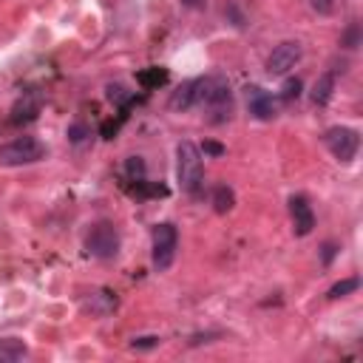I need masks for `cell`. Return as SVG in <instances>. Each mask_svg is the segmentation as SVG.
I'll use <instances>...</instances> for the list:
<instances>
[{
  "mask_svg": "<svg viewBox=\"0 0 363 363\" xmlns=\"http://www.w3.org/2000/svg\"><path fill=\"white\" fill-rule=\"evenodd\" d=\"M196 105H201L207 111V119L213 125L227 122L233 116V91H230V82L221 74L199 77L196 79Z\"/></svg>",
  "mask_w": 363,
  "mask_h": 363,
  "instance_id": "cell-1",
  "label": "cell"
},
{
  "mask_svg": "<svg viewBox=\"0 0 363 363\" xmlns=\"http://www.w3.org/2000/svg\"><path fill=\"white\" fill-rule=\"evenodd\" d=\"M176 176L184 193L199 196L204 184V162H201V150L193 142H182L176 147Z\"/></svg>",
  "mask_w": 363,
  "mask_h": 363,
  "instance_id": "cell-2",
  "label": "cell"
},
{
  "mask_svg": "<svg viewBox=\"0 0 363 363\" xmlns=\"http://www.w3.org/2000/svg\"><path fill=\"white\" fill-rule=\"evenodd\" d=\"M45 156V145L37 136H17L6 145H0V164L3 167H20V164H34Z\"/></svg>",
  "mask_w": 363,
  "mask_h": 363,
  "instance_id": "cell-3",
  "label": "cell"
},
{
  "mask_svg": "<svg viewBox=\"0 0 363 363\" xmlns=\"http://www.w3.org/2000/svg\"><path fill=\"white\" fill-rule=\"evenodd\" d=\"M85 250L94 258H102V261L116 258V252H119V233H116V227L108 224V221L94 224L91 233L85 235Z\"/></svg>",
  "mask_w": 363,
  "mask_h": 363,
  "instance_id": "cell-4",
  "label": "cell"
},
{
  "mask_svg": "<svg viewBox=\"0 0 363 363\" xmlns=\"http://www.w3.org/2000/svg\"><path fill=\"white\" fill-rule=\"evenodd\" d=\"M323 142H326V147L332 150V156H335L337 162L349 164V162L357 156L360 133H357L354 128H343V125H337V128H329V130L323 133Z\"/></svg>",
  "mask_w": 363,
  "mask_h": 363,
  "instance_id": "cell-5",
  "label": "cell"
},
{
  "mask_svg": "<svg viewBox=\"0 0 363 363\" xmlns=\"http://www.w3.org/2000/svg\"><path fill=\"white\" fill-rule=\"evenodd\" d=\"M176 250H179V233L173 224H156L153 227V267L159 272H164L173 258H176Z\"/></svg>",
  "mask_w": 363,
  "mask_h": 363,
  "instance_id": "cell-6",
  "label": "cell"
},
{
  "mask_svg": "<svg viewBox=\"0 0 363 363\" xmlns=\"http://www.w3.org/2000/svg\"><path fill=\"white\" fill-rule=\"evenodd\" d=\"M301 43H295V40H286V43H281V45H275L272 48V54L267 57V74H272V77H284L289 68H295V62L301 60Z\"/></svg>",
  "mask_w": 363,
  "mask_h": 363,
  "instance_id": "cell-7",
  "label": "cell"
},
{
  "mask_svg": "<svg viewBox=\"0 0 363 363\" xmlns=\"http://www.w3.org/2000/svg\"><path fill=\"white\" fill-rule=\"evenodd\" d=\"M247 108L255 119L261 122H269L278 116V105H275V96L258 85H247Z\"/></svg>",
  "mask_w": 363,
  "mask_h": 363,
  "instance_id": "cell-8",
  "label": "cell"
},
{
  "mask_svg": "<svg viewBox=\"0 0 363 363\" xmlns=\"http://www.w3.org/2000/svg\"><path fill=\"white\" fill-rule=\"evenodd\" d=\"M289 216H292V230L295 235H309L315 227V213L306 201V196H292L289 199Z\"/></svg>",
  "mask_w": 363,
  "mask_h": 363,
  "instance_id": "cell-9",
  "label": "cell"
},
{
  "mask_svg": "<svg viewBox=\"0 0 363 363\" xmlns=\"http://www.w3.org/2000/svg\"><path fill=\"white\" fill-rule=\"evenodd\" d=\"M40 108H43V96H40L37 91H26V94L17 99V105L11 108V116H9V122H11V125H23V122H31V119H37Z\"/></svg>",
  "mask_w": 363,
  "mask_h": 363,
  "instance_id": "cell-10",
  "label": "cell"
},
{
  "mask_svg": "<svg viewBox=\"0 0 363 363\" xmlns=\"http://www.w3.org/2000/svg\"><path fill=\"white\" fill-rule=\"evenodd\" d=\"M88 295L91 298H82L85 312H91V315H111L116 309V295L111 289H94Z\"/></svg>",
  "mask_w": 363,
  "mask_h": 363,
  "instance_id": "cell-11",
  "label": "cell"
},
{
  "mask_svg": "<svg viewBox=\"0 0 363 363\" xmlns=\"http://www.w3.org/2000/svg\"><path fill=\"white\" fill-rule=\"evenodd\" d=\"M196 105V79H187L182 82L173 94H170V108L173 111H187Z\"/></svg>",
  "mask_w": 363,
  "mask_h": 363,
  "instance_id": "cell-12",
  "label": "cell"
},
{
  "mask_svg": "<svg viewBox=\"0 0 363 363\" xmlns=\"http://www.w3.org/2000/svg\"><path fill=\"white\" fill-rule=\"evenodd\" d=\"M332 91H335V74L326 71V74H320L318 82L312 85V94H309L312 105H326V102L332 99Z\"/></svg>",
  "mask_w": 363,
  "mask_h": 363,
  "instance_id": "cell-13",
  "label": "cell"
},
{
  "mask_svg": "<svg viewBox=\"0 0 363 363\" xmlns=\"http://www.w3.org/2000/svg\"><path fill=\"white\" fill-rule=\"evenodd\" d=\"M28 354L26 343L17 337H0V363H17Z\"/></svg>",
  "mask_w": 363,
  "mask_h": 363,
  "instance_id": "cell-14",
  "label": "cell"
},
{
  "mask_svg": "<svg viewBox=\"0 0 363 363\" xmlns=\"http://www.w3.org/2000/svg\"><path fill=\"white\" fill-rule=\"evenodd\" d=\"M136 82L145 88V91H153V88H159V85H164L167 82V68H145V71H139L136 74Z\"/></svg>",
  "mask_w": 363,
  "mask_h": 363,
  "instance_id": "cell-15",
  "label": "cell"
},
{
  "mask_svg": "<svg viewBox=\"0 0 363 363\" xmlns=\"http://www.w3.org/2000/svg\"><path fill=\"white\" fill-rule=\"evenodd\" d=\"M133 196L139 199H147V196H167V187L164 184H156V182H147V179H136L133 187H130Z\"/></svg>",
  "mask_w": 363,
  "mask_h": 363,
  "instance_id": "cell-16",
  "label": "cell"
},
{
  "mask_svg": "<svg viewBox=\"0 0 363 363\" xmlns=\"http://www.w3.org/2000/svg\"><path fill=\"white\" fill-rule=\"evenodd\" d=\"M233 204H235L233 190L227 184H218L213 190V207H216V213H227V210H233Z\"/></svg>",
  "mask_w": 363,
  "mask_h": 363,
  "instance_id": "cell-17",
  "label": "cell"
},
{
  "mask_svg": "<svg viewBox=\"0 0 363 363\" xmlns=\"http://www.w3.org/2000/svg\"><path fill=\"white\" fill-rule=\"evenodd\" d=\"M360 286V278H343V281H337L329 292H326V298H332V301H337V298H346L349 292H354Z\"/></svg>",
  "mask_w": 363,
  "mask_h": 363,
  "instance_id": "cell-18",
  "label": "cell"
},
{
  "mask_svg": "<svg viewBox=\"0 0 363 363\" xmlns=\"http://www.w3.org/2000/svg\"><path fill=\"white\" fill-rule=\"evenodd\" d=\"M125 170H128V179H130V182L145 179V162H142V156H130L128 164H125Z\"/></svg>",
  "mask_w": 363,
  "mask_h": 363,
  "instance_id": "cell-19",
  "label": "cell"
},
{
  "mask_svg": "<svg viewBox=\"0 0 363 363\" xmlns=\"http://www.w3.org/2000/svg\"><path fill=\"white\" fill-rule=\"evenodd\" d=\"M281 96H284V102H292V99H298V96H301V79H298V77H289V79L284 82V91H281Z\"/></svg>",
  "mask_w": 363,
  "mask_h": 363,
  "instance_id": "cell-20",
  "label": "cell"
},
{
  "mask_svg": "<svg viewBox=\"0 0 363 363\" xmlns=\"http://www.w3.org/2000/svg\"><path fill=\"white\" fill-rule=\"evenodd\" d=\"M357 43H360V26H357V23H352V26H349V31L343 34L340 45H346V48H357Z\"/></svg>",
  "mask_w": 363,
  "mask_h": 363,
  "instance_id": "cell-21",
  "label": "cell"
},
{
  "mask_svg": "<svg viewBox=\"0 0 363 363\" xmlns=\"http://www.w3.org/2000/svg\"><path fill=\"white\" fill-rule=\"evenodd\" d=\"M133 349H153V346H159V337L156 335H142V337H133V343H130Z\"/></svg>",
  "mask_w": 363,
  "mask_h": 363,
  "instance_id": "cell-22",
  "label": "cell"
},
{
  "mask_svg": "<svg viewBox=\"0 0 363 363\" xmlns=\"http://www.w3.org/2000/svg\"><path fill=\"white\" fill-rule=\"evenodd\" d=\"M88 133H91V130H88V128H85V125H79V122H77V125H71V128H68V139H71V142H74V145H79V142H82V139H85V136H88Z\"/></svg>",
  "mask_w": 363,
  "mask_h": 363,
  "instance_id": "cell-23",
  "label": "cell"
},
{
  "mask_svg": "<svg viewBox=\"0 0 363 363\" xmlns=\"http://www.w3.org/2000/svg\"><path fill=\"white\" fill-rule=\"evenodd\" d=\"M309 6H312L318 14H332V11H335V0H309Z\"/></svg>",
  "mask_w": 363,
  "mask_h": 363,
  "instance_id": "cell-24",
  "label": "cell"
},
{
  "mask_svg": "<svg viewBox=\"0 0 363 363\" xmlns=\"http://www.w3.org/2000/svg\"><path fill=\"white\" fill-rule=\"evenodd\" d=\"M122 122H125L122 116H116V119H111V122H105V125H102V136H105V139H113V133L119 130V125H122Z\"/></svg>",
  "mask_w": 363,
  "mask_h": 363,
  "instance_id": "cell-25",
  "label": "cell"
},
{
  "mask_svg": "<svg viewBox=\"0 0 363 363\" xmlns=\"http://www.w3.org/2000/svg\"><path fill=\"white\" fill-rule=\"evenodd\" d=\"M335 252H337V247H335L332 241H326V244L320 247V255H323V267H329V264H332V258H335Z\"/></svg>",
  "mask_w": 363,
  "mask_h": 363,
  "instance_id": "cell-26",
  "label": "cell"
},
{
  "mask_svg": "<svg viewBox=\"0 0 363 363\" xmlns=\"http://www.w3.org/2000/svg\"><path fill=\"white\" fill-rule=\"evenodd\" d=\"M201 150L210 153V156H221V153H224V145H218V142H204Z\"/></svg>",
  "mask_w": 363,
  "mask_h": 363,
  "instance_id": "cell-27",
  "label": "cell"
},
{
  "mask_svg": "<svg viewBox=\"0 0 363 363\" xmlns=\"http://www.w3.org/2000/svg\"><path fill=\"white\" fill-rule=\"evenodd\" d=\"M224 11H227V14H230V17L235 20V26H238V28L244 26V17H241V11H238V6H235V3H230V6L224 9Z\"/></svg>",
  "mask_w": 363,
  "mask_h": 363,
  "instance_id": "cell-28",
  "label": "cell"
},
{
  "mask_svg": "<svg viewBox=\"0 0 363 363\" xmlns=\"http://www.w3.org/2000/svg\"><path fill=\"white\" fill-rule=\"evenodd\" d=\"M184 3H187V6H196V3H199V0H184Z\"/></svg>",
  "mask_w": 363,
  "mask_h": 363,
  "instance_id": "cell-29",
  "label": "cell"
}]
</instances>
